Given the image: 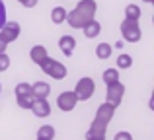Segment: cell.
<instances>
[{
	"label": "cell",
	"instance_id": "cell-20",
	"mask_svg": "<svg viewBox=\"0 0 154 140\" xmlns=\"http://www.w3.org/2000/svg\"><path fill=\"white\" fill-rule=\"evenodd\" d=\"M14 94H16V97H22V95H31V86L27 82H20L18 86H16Z\"/></svg>",
	"mask_w": 154,
	"mask_h": 140
},
{
	"label": "cell",
	"instance_id": "cell-25",
	"mask_svg": "<svg viewBox=\"0 0 154 140\" xmlns=\"http://www.w3.org/2000/svg\"><path fill=\"white\" fill-rule=\"evenodd\" d=\"M18 2L22 4L23 8H35V6H37V2H39V0H18Z\"/></svg>",
	"mask_w": 154,
	"mask_h": 140
},
{
	"label": "cell",
	"instance_id": "cell-28",
	"mask_svg": "<svg viewBox=\"0 0 154 140\" xmlns=\"http://www.w3.org/2000/svg\"><path fill=\"white\" fill-rule=\"evenodd\" d=\"M0 91H2V84H0Z\"/></svg>",
	"mask_w": 154,
	"mask_h": 140
},
{
	"label": "cell",
	"instance_id": "cell-2",
	"mask_svg": "<svg viewBox=\"0 0 154 140\" xmlns=\"http://www.w3.org/2000/svg\"><path fill=\"white\" fill-rule=\"evenodd\" d=\"M96 12H98V2L96 0H78L74 10L66 12V19L64 22L72 29H82L90 19H94Z\"/></svg>",
	"mask_w": 154,
	"mask_h": 140
},
{
	"label": "cell",
	"instance_id": "cell-4",
	"mask_svg": "<svg viewBox=\"0 0 154 140\" xmlns=\"http://www.w3.org/2000/svg\"><path fill=\"white\" fill-rule=\"evenodd\" d=\"M121 35L127 43H139L140 37H143V31H140V25L137 19H129L125 18L121 22Z\"/></svg>",
	"mask_w": 154,
	"mask_h": 140
},
{
	"label": "cell",
	"instance_id": "cell-1",
	"mask_svg": "<svg viewBox=\"0 0 154 140\" xmlns=\"http://www.w3.org/2000/svg\"><path fill=\"white\" fill-rule=\"evenodd\" d=\"M117 107L109 105V103H102V105L96 109V117L92 121L90 129L86 130V140H105V133H107V125L111 123L113 115H115Z\"/></svg>",
	"mask_w": 154,
	"mask_h": 140
},
{
	"label": "cell",
	"instance_id": "cell-7",
	"mask_svg": "<svg viewBox=\"0 0 154 140\" xmlns=\"http://www.w3.org/2000/svg\"><path fill=\"white\" fill-rule=\"evenodd\" d=\"M20 33H22V25H20L18 22H4V25L0 27V37L4 39V41L10 45V43H14L16 39L20 37Z\"/></svg>",
	"mask_w": 154,
	"mask_h": 140
},
{
	"label": "cell",
	"instance_id": "cell-22",
	"mask_svg": "<svg viewBox=\"0 0 154 140\" xmlns=\"http://www.w3.org/2000/svg\"><path fill=\"white\" fill-rule=\"evenodd\" d=\"M8 68H10V57L6 53H0V72H4Z\"/></svg>",
	"mask_w": 154,
	"mask_h": 140
},
{
	"label": "cell",
	"instance_id": "cell-23",
	"mask_svg": "<svg viewBox=\"0 0 154 140\" xmlns=\"http://www.w3.org/2000/svg\"><path fill=\"white\" fill-rule=\"evenodd\" d=\"M113 140H133V134L129 130H119V133L113 136Z\"/></svg>",
	"mask_w": 154,
	"mask_h": 140
},
{
	"label": "cell",
	"instance_id": "cell-13",
	"mask_svg": "<svg viewBox=\"0 0 154 140\" xmlns=\"http://www.w3.org/2000/svg\"><path fill=\"white\" fill-rule=\"evenodd\" d=\"M45 57H47V49H45L43 45H33V47H31V51H29V58H31V62L39 64V62H41Z\"/></svg>",
	"mask_w": 154,
	"mask_h": 140
},
{
	"label": "cell",
	"instance_id": "cell-17",
	"mask_svg": "<svg viewBox=\"0 0 154 140\" xmlns=\"http://www.w3.org/2000/svg\"><path fill=\"white\" fill-rule=\"evenodd\" d=\"M140 16H143V12H140V8L137 6V4H129V6L125 8V18H129V19H137V22H139Z\"/></svg>",
	"mask_w": 154,
	"mask_h": 140
},
{
	"label": "cell",
	"instance_id": "cell-9",
	"mask_svg": "<svg viewBox=\"0 0 154 140\" xmlns=\"http://www.w3.org/2000/svg\"><path fill=\"white\" fill-rule=\"evenodd\" d=\"M29 111L35 115V117L45 119V117H49V115H51V103L47 101V99L33 97V101H31V105H29Z\"/></svg>",
	"mask_w": 154,
	"mask_h": 140
},
{
	"label": "cell",
	"instance_id": "cell-27",
	"mask_svg": "<svg viewBox=\"0 0 154 140\" xmlns=\"http://www.w3.org/2000/svg\"><path fill=\"white\" fill-rule=\"evenodd\" d=\"M143 2H146V4H150V2H154V0H143Z\"/></svg>",
	"mask_w": 154,
	"mask_h": 140
},
{
	"label": "cell",
	"instance_id": "cell-18",
	"mask_svg": "<svg viewBox=\"0 0 154 140\" xmlns=\"http://www.w3.org/2000/svg\"><path fill=\"white\" fill-rule=\"evenodd\" d=\"M133 66V57L131 55H127V53H123V55H119L117 57V68H123V70H127V68H131Z\"/></svg>",
	"mask_w": 154,
	"mask_h": 140
},
{
	"label": "cell",
	"instance_id": "cell-26",
	"mask_svg": "<svg viewBox=\"0 0 154 140\" xmlns=\"http://www.w3.org/2000/svg\"><path fill=\"white\" fill-rule=\"evenodd\" d=\"M6 49H8V43L0 37V53H6Z\"/></svg>",
	"mask_w": 154,
	"mask_h": 140
},
{
	"label": "cell",
	"instance_id": "cell-14",
	"mask_svg": "<svg viewBox=\"0 0 154 140\" xmlns=\"http://www.w3.org/2000/svg\"><path fill=\"white\" fill-rule=\"evenodd\" d=\"M64 19H66V8L64 6H55L51 10V22L57 23V25H60V23H64Z\"/></svg>",
	"mask_w": 154,
	"mask_h": 140
},
{
	"label": "cell",
	"instance_id": "cell-11",
	"mask_svg": "<svg viewBox=\"0 0 154 140\" xmlns=\"http://www.w3.org/2000/svg\"><path fill=\"white\" fill-rule=\"evenodd\" d=\"M51 94V86L47 82H35L31 84V95L33 97H41V99H47Z\"/></svg>",
	"mask_w": 154,
	"mask_h": 140
},
{
	"label": "cell",
	"instance_id": "cell-10",
	"mask_svg": "<svg viewBox=\"0 0 154 140\" xmlns=\"http://www.w3.org/2000/svg\"><path fill=\"white\" fill-rule=\"evenodd\" d=\"M59 49L63 51L64 57H72L74 55V49H76V39L72 35H63L59 39Z\"/></svg>",
	"mask_w": 154,
	"mask_h": 140
},
{
	"label": "cell",
	"instance_id": "cell-6",
	"mask_svg": "<svg viewBox=\"0 0 154 140\" xmlns=\"http://www.w3.org/2000/svg\"><path fill=\"white\" fill-rule=\"evenodd\" d=\"M123 95H125V86L121 84V80L113 84H105V103L119 107V103L123 101Z\"/></svg>",
	"mask_w": 154,
	"mask_h": 140
},
{
	"label": "cell",
	"instance_id": "cell-8",
	"mask_svg": "<svg viewBox=\"0 0 154 140\" xmlns=\"http://www.w3.org/2000/svg\"><path fill=\"white\" fill-rule=\"evenodd\" d=\"M76 103H78V99H76V94L72 90L63 91V94L57 97V105H59V109L64 111V113H70V111L76 107Z\"/></svg>",
	"mask_w": 154,
	"mask_h": 140
},
{
	"label": "cell",
	"instance_id": "cell-19",
	"mask_svg": "<svg viewBox=\"0 0 154 140\" xmlns=\"http://www.w3.org/2000/svg\"><path fill=\"white\" fill-rule=\"evenodd\" d=\"M102 78H103V82H105V84H113V82H117V80H119V68H107V70H103Z\"/></svg>",
	"mask_w": 154,
	"mask_h": 140
},
{
	"label": "cell",
	"instance_id": "cell-21",
	"mask_svg": "<svg viewBox=\"0 0 154 140\" xmlns=\"http://www.w3.org/2000/svg\"><path fill=\"white\" fill-rule=\"evenodd\" d=\"M31 101H33V95H22V97H16V103H18L22 109H29Z\"/></svg>",
	"mask_w": 154,
	"mask_h": 140
},
{
	"label": "cell",
	"instance_id": "cell-16",
	"mask_svg": "<svg viewBox=\"0 0 154 140\" xmlns=\"http://www.w3.org/2000/svg\"><path fill=\"white\" fill-rule=\"evenodd\" d=\"M55 138V129L51 125H41L37 129V140H53Z\"/></svg>",
	"mask_w": 154,
	"mask_h": 140
},
{
	"label": "cell",
	"instance_id": "cell-24",
	"mask_svg": "<svg viewBox=\"0 0 154 140\" xmlns=\"http://www.w3.org/2000/svg\"><path fill=\"white\" fill-rule=\"evenodd\" d=\"M4 22H6V4L4 0H0V27L4 25Z\"/></svg>",
	"mask_w": 154,
	"mask_h": 140
},
{
	"label": "cell",
	"instance_id": "cell-15",
	"mask_svg": "<svg viewBox=\"0 0 154 140\" xmlns=\"http://www.w3.org/2000/svg\"><path fill=\"white\" fill-rule=\"evenodd\" d=\"M113 53V47L109 45V43H100L98 47H96V57L100 58V61H107L109 57H111Z\"/></svg>",
	"mask_w": 154,
	"mask_h": 140
},
{
	"label": "cell",
	"instance_id": "cell-5",
	"mask_svg": "<svg viewBox=\"0 0 154 140\" xmlns=\"http://www.w3.org/2000/svg\"><path fill=\"white\" fill-rule=\"evenodd\" d=\"M72 91L76 94V99H78V101H88V99L94 97L96 82L92 78H88V76H84V78H80L78 82H76V88Z\"/></svg>",
	"mask_w": 154,
	"mask_h": 140
},
{
	"label": "cell",
	"instance_id": "cell-3",
	"mask_svg": "<svg viewBox=\"0 0 154 140\" xmlns=\"http://www.w3.org/2000/svg\"><path fill=\"white\" fill-rule=\"evenodd\" d=\"M39 68L45 72L47 76H51L53 80H64V78H66V74H68V68H66V66H64L63 62L51 58L49 55H47V57L39 62Z\"/></svg>",
	"mask_w": 154,
	"mask_h": 140
},
{
	"label": "cell",
	"instance_id": "cell-12",
	"mask_svg": "<svg viewBox=\"0 0 154 140\" xmlns=\"http://www.w3.org/2000/svg\"><path fill=\"white\" fill-rule=\"evenodd\" d=\"M82 29H84V35H86L88 39H94V37H98V35L102 33V23L94 18V19H90Z\"/></svg>",
	"mask_w": 154,
	"mask_h": 140
}]
</instances>
